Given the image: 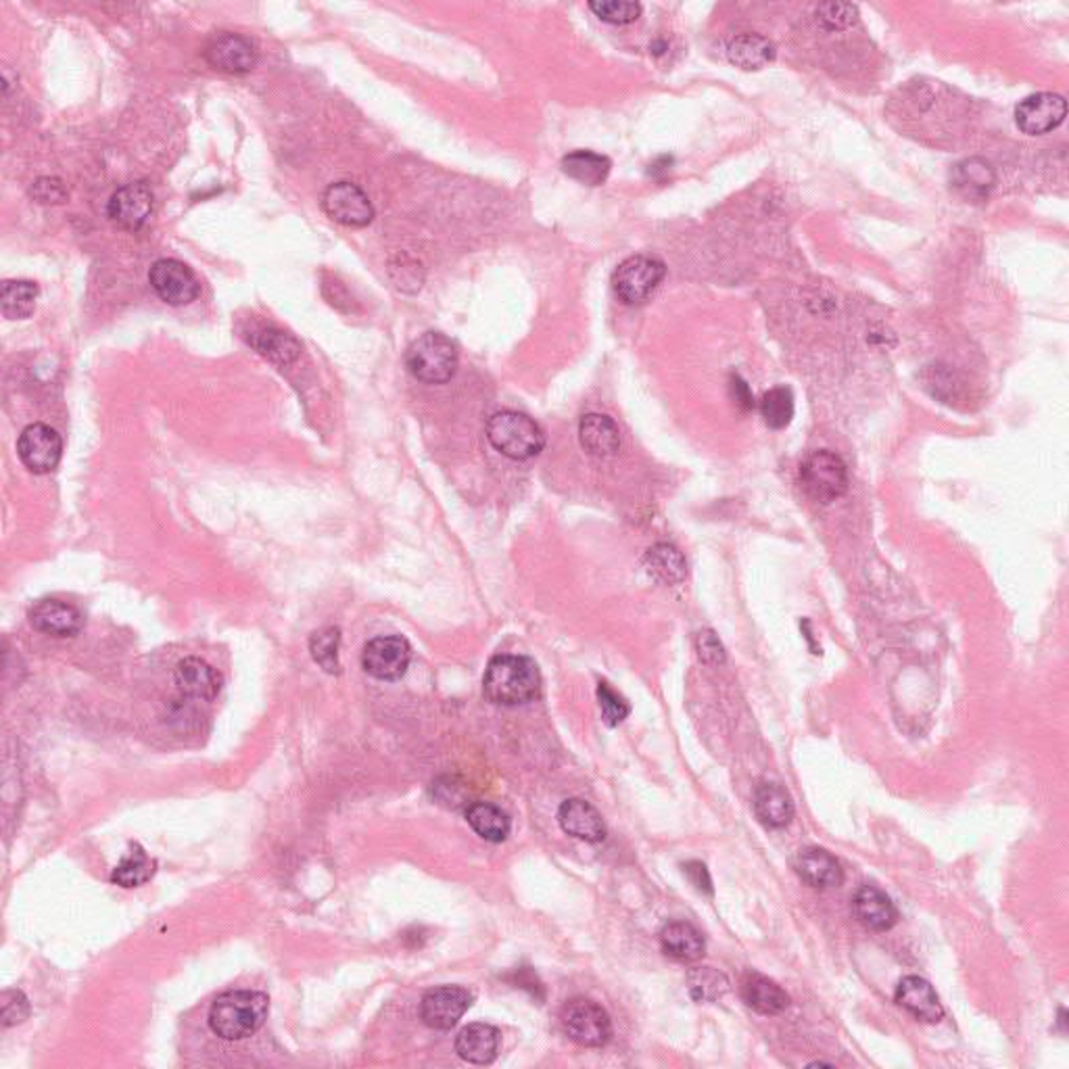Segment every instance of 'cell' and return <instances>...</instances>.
I'll return each instance as SVG.
<instances>
[{"instance_id": "cell-28", "label": "cell", "mask_w": 1069, "mask_h": 1069, "mask_svg": "<svg viewBox=\"0 0 1069 1069\" xmlns=\"http://www.w3.org/2000/svg\"><path fill=\"white\" fill-rule=\"evenodd\" d=\"M727 57L739 70H760L775 59V47L765 36L739 34L729 42Z\"/></svg>"}, {"instance_id": "cell-31", "label": "cell", "mask_w": 1069, "mask_h": 1069, "mask_svg": "<svg viewBox=\"0 0 1069 1069\" xmlns=\"http://www.w3.org/2000/svg\"><path fill=\"white\" fill-rule=\"evenodd\" d=\"M466 819L483 840L504 841L508 838L510 817L492 803H474L466 810Z\"/></svg>"}, {"instance_id": "cell-42", "label": "cell", "mask_w": 1069, "mask_h": 1069, "mask_svg": "<svg viewBox=\"0 0 1069 1069\" xmlns=\"http://www.w3.org/2000/svg\"><path fill=\"white\" fill-rule=\"evenodd\" d=\"M30 1013V1007H28V999L18 992V990H11V992H4L2 995V1019H4V1026H13V1023H19L23 1021L26 1017Z\"/></svg>"}, {"instance_id": "cell-17", "label": "cell", "mask_w": 1069, "mask_h": 1069, "mask_svg": "<svg viewBox=\"0 0 1069 1069\" xmlns=\"http://www.w3.org/2000/svg\"><path fill=\"white\" fill-rule=\"evenodd\" d=\"M794 869L798 877L817 890H829L838 888L844 881V869L840 860L836 859L831 853L819 846H808L803 848L796 857Z\"/></svg>"}, {"instance_id": "cell-1", "label": "cell", "mask_w": 1069, "mask_h": 1069, "mask_svg": "<svg viewBox=\"0 0 1069 1069\" xmlns=\"http://www.w3.org/2000/svg\"><path fill=\"white\" fill-rule=\"evenodd\" d=\"M270 1011V999L258 990H232L213 1000L210 1028L224 1040H243L255 1035Z\"/></svg>"}, {"instance_id": "cell-20", "label": "cell", "mask_w": 1069, "mask_h": 1069, "mask_svg": "<svg viewBox=\"0 0 1069 1069\" xmlns=\"http://www.w3.org/2000/svg\"><path fill=\"white\" fill-rule=\"evenodd\" d=\"M853 911L863 928L888 931L898 924V911L890 896L876 886H863L853 900Z\"/></svg>"}, {"instance_id": "cell-11", "label": "cell", "mask_w": 1069, "mask_h": 1069, "mask_svg": "<svg viewBox=\"0 0 1069 1069\" xmlns=\"http://www.w3.org/2000/svg\"><path fill=\"white\" fill-rule=\"evenodd\" d=\"M153 205H155V199L151 186L139 180V182L125 184L111 194L107 215L113 226L128 232H139L151 220Z\"/></svg>"}, {"instance_id": "cell-27", "label": "cell", "mask_w": 1069, "mask_h": 1069, "mask_svg": "<svg viewBox=\"0 0 1069 1069\" xmlns=\"http://www.w3.org/2000/svg\"><path fill=\"white\" fill-rule=\"evenodd\" d=\"M660 947L668 957H673L677 961L694 964V961L704 957L706 942H704V936L700 931L694 928L692 924L673 921V924H666L660 931Z\"/></svg>"}, {"instance_id": "cell-36", "label": "cell", "mask_w": 1069, "mask_h": 1069, "mask_svg": "<svg viewBox=\"0 0 1069 1069\" xmlns=\"http://www.w3.org/2000/svg\"><path fill=\"white\" fill-rule=\"evenodd\" d=\"M689 997L698 1002L717 1000L729 990V980L713 967H696L687 976Z\"/></svg>"}, {"instance_id": "cell-30", "label": "cell", "mask_w": 1069, "mask_h": 1069, "mask_svg": "<svg viewBox=\"0 0 1069 1069\" xmlns=\"http://www.w3.org/2000/svg\"><path fill=\"white\" fill-rule=\"evenodd\" d=\"M562 170L564 174L571 175L581 184L587 186H599L606 182V178L613 170V161L594 151H573L562 159Z\"/></svg>"}, {"instance_id": "cell-19", "label": "cell", "mask_w": 1069, "mask_h": 1069, "mask_svg": "<svg viewBox=\"0 0 1069 1069\" xmlns=\"http://www.w3.org/2000/svg\"><path fill=\"white\" fill-rule=\"evenodd\" d=\"M175 687L194 700H213L222 689L220 673L201 658H184L174 670Z\"/></svg>"}, {"instance_id": "cell-5", "label": "cell", "mask_w": 1069, "mask_h": 1069, "mask_svg": "<svg viewBox=\"0 0 1069 1069\" xmlns=\"http://www.w3.org/2000/svg\"><path fill=\"white\" fill-rule=\"evenodd\" d=\"M800 485L817 504H831L848 492V468L840 456L819 450L800 464Z\"/></svg>"}, {"instance_id": "cell-2", "label": "cell", "mask_w": 1069, "mask_h": 1069, "mask_svg": "<svg viewBox=\"0 0 1069 1069\" xmlns=\"http://www.w3.org/2000/svg\"><path fill=\"white\" fill-rule=\"evenodd\" d=\"M539 687V668L525 656H495L483 679L485 696L500 706L526 704L537 698Z\"/></svg>"}, {"instance_id": "cell-37", "label": "cell", "mask_w": 1069, "mask_h": 1069, "mask_svg": "<svg viewBox=\"0 0 1069 1069\" xmlns=\"http://www.w3.org/2000/svg\"><path fill=\"white\" fill-rule=\"evenodd\" d=\"M339 644H341V635H339V629L336 627H326V629H320V632L312 635L310 639V652L314 656L317 665L322 666L326 673H341V665H339Z\"/></svg>"}, {"instance_id": "cell-24", "label": "cell", "mask_w": 1069, "mask_h": 1069, "mask_svg": "<svg viewBox=\"0 0 1069 1069\" xmlns=\"http://www.w3.org/2000/svg\"><path fill=\"white\" fill-rule=\"evenodd\" d=\"M561 827L573 838L585 841H602L606 838V824L596 807L589 803L573 798L566 800L558 810Z\"/></svg>"}, {"instance_id": "cell-10", "label": "cell", "mask_w": 1069, "mask_h": 1069, "mask_svg": "<svg viewBox=\"0 0 1069 1069\" xmlns=\"http://www.w3.org/2000/svg\"><path fill=\"white\" fill-rule=\"evenodd\" d=\"M149 282L161 301L182 307L191 305L201 295V284L193 270L178 260H158L149 270Z\"/></svg>"}, {"instance_id": "cell-8", "label": "cell", "mask_w": 1069, "mask_h": 1069, "mask_svg": "<svg viewBox=\"0 0 1069 1069\" xmlns=\"http://www.w3.org/2000/svg\"><path fill=\"white\" fill-rule=\"evenodd\" d=\"M322 210L343 226L364 229L374 220V208L369 194L353 182H334L322 194Z\"/></svg>"}, {"instance_id": "cell-39", "label": "cell", "mask_w": 1069, "mask_h": 1069, "mask_svg": "<svg viewBox=\"0 0 1069 1069\" xmlns=\"http://www.w3.org/2000/svg\"><path fill=\"white\" fill-rule=\"evenodd\" d=\"M597 700H599V708H602V719L608 727L621 725L632 713L629 702L625 700L621 694H616L606 682L597 684Z\"/></svg>"}, {"instance_id": "cell-14", "label": "cell", "mask_w": 1069, "mask_h": 1069, "mask_svg": "<svg viewBox=\"0 0 1069 1069\" xmlns=\"http://www.w3.org/2000/svg\"><path fill=\"white\" fill-rule=\"evenodd\" d=\"M473 995L462 986H438L428 990L421 1002L422 1021L433 1030H452L471 1009Z\"/></svg>"}, {"instance_id": "cell-3", "label": "cell", "mask_w": 1069, "mask_h": 1069, "mask_svg": "<svg viewBox=\"0 0 1069 1069\" xmlns=\"http://www.w3.org/2000/svg\"><path fill=\"white\" fill-rule=\"evenodd\" d=\"M487 438L502 456L510 460H531L539 456L545 447L542 426L514 410L493 414L487 422Z\"/></svg>"}, {"instance_id": "cell-45", "label": "cell", "mask_w": 1069, "mask_h": 1069, "mask_svg": "<svg viewBox=\"0 0 1069 1069\" xmlns=\"http://www.w3.org/2000/svg\"><path fill=\"white\" fill-rule=\"evenodd\" d=\"M729 389H732V395H734L736 404L739 405L742 410H753V393H750V389H748V385H746V383H744L739 376H732Z\"/></svg>"}, {"instance_id": "cell-43", "label": "cell", "mask_w": 1069, "mask_h": 1069, "mask_svg": "<svg viewBox=\"0 0 1069 1069\" xmlns=\"http://www.w3.org/2000/svg\"><path fill=\"white\" fill-rule=\"evenodd\" d=\"M698 656L706 665H720L725 660V649L720 646L719 637L713 632L698 633L696 639Z\"/></svg>"}, {"instance_id": "cell-38", "label": "cell", "mask_w": 1069, "mask_h": 1069, "mask_svg": "<svg viewBox=\"0 0 1069 1069\" xmlns=\"http://www.w3.org/2000/svg\"><path fill=\"white\" fill-rule=\"evenodd\" d=\"M589 9L596 18L613 23V26H629L637 21L642 16V4L639 2H616V0H602V2H589Z\"/></svg>"}, {"instance_id": "cell-26", "label": "cell", "mask_w": 1069, "mask_h": 1069, "mask_svg": "<svg viewBox=\"0 0 1069 1069\" xmlns=\"http://www.w3.org/2000/svg\"><path fill=\"white\" fill-rule=\"evenodd\" d=\"M251 347L276 366H291L301 355V345L293 334L284 333L274 326H263L249 336Z\"/></svg>"}, {"instance_id": "cell-29", "label": "cell", "mask_w": 1069, "mask_h": 1069, "mask_svg": "<svg viewBox=\"0 0 1069 1069\" xmlns=\"http://www.w3.org/2000/svg\"><path fill=\"white\" fill-rule=\"evenodd\" d=\"M644 566L648 571L649 577L665 583V585H679L687 575V562L684 554L670 544H658L649 547Z\"/></svg>"}, {"instance_id": "cell-40", "label": "cell", "mask_w": 1069, "mask_h": 1069, "mask_svg": "<svg viewBox=\"0 0 1069 1069\" xmlns=\"http://www.w3.org/2000/svg\"><path fill=\"white\" fill-rule=\"evenodd\" d=\"M859 19V9L850 2H824L817 9V21L825 30H846Z\"/></svg>"}, {"instance_id": "cell-41", "label": "cell", "mask_w": 1069, "mask_h": 1069, "mask_svg": "<svg viewBox=\"0 0 1069 1069\" xmlns=\"http://www.w3.org/2000/svg\"><path fill=\"white\" fill-rule=\"evenodd\" d=\"M30 194L40 205H61L70 196L68 189L63 186V182L59 178H53V175L38 178L30 189Z\"/></svg>"}, {"instance_id": "cell-25", "label": "cell", "mask_w": 1069, "mask_h": 1069, "mask_svg": "<svg viewBox=\"0 0 1069 1069\" xmlns=\"http://www.w3.org/2000/svg\"><path fill=\"white\" fill-rule=\"evenodd\" d=\"M742 999L760 1016H779L789 1007L786 990L760 974H748L742 980Z\"/></svg>"}, {"instance_id": "cell-21", "label": "cell", "mask_w": 1069, "mask_h": 1069, "mask_svg": "<svg viewBox=\"0 0 1069 1069\" xmlns=\"http://www.w3.org/2000/svg\"><path fill=\"white\" fill-rule=\"evenodd\" d=\"M578 441L589 456L606 460L621 450V431L616 422L604 414H587L578 422Z\"/></svg>"}, {"instance_id": "cell-18", "label": "cell", "mask_w": 1069, "mask_h": 1069, "mask_svg": "<svg viewBox=\"0 0 1069 1069\" xmlns=\"http://www.w3.org/2000/svg\"><path fill=\"white\" fill-rule=\"evenodd\" d=\"M896 1002L915 1019L926 1023H938L945 1017V1007L938 999L931 984L919 976H907L896 986Z\"/></svg>"}, {"instance_id": "cell-32", "label": "cell", "mask_w": 1069, "mask_h": 1069, "mask_svg": "<svg viewBox=\"0 0 1069 1069\" xmlns=\"http://www.w3.org/2000/svg\"><path fill=\"white\" fill-rule=\"evenodd\" d=\"M38 299V286L32 281H7L0 291L2 316L7 320H26L32 316Z\"/></svg>"}, {"instance_id": "cell-23", "label": "cell", "mask_w": 1069, "mask_h": 1069, "mask_svg": "<svg viewBox=\"0 0 1069 1069\" xmlns=\"http://www.w3.org/2000/svg\"><path fill=\"white\" fill-rule=\"evenodd\" d=\"M502 1036L490 1023H471L460 1030L456 1038V1052L474 1066H490L500 1052Z\"/></svg>"}, {"instance_id": "cell-9", "label": "cell", "mask_w": 1069, "mask_h": 1069, "mask_svg": "<svg viewBox=\"0 0 1069 1069\" xmlns=\"http://www.w3.org/2000/svg\"><path fill=\"white\" fill-rule=\"evenodd\" d=\"M18 454L30 473H53L63 456V441L49 424L34 422L21 431Z\"/></svg>"}, {"instance_id": "cell-22", "label": "cell", "mask_w": 1069, "mask_h": 1069, "mask_svg": "<svg viewBox=\"0 0 1069 1069\" xmlns=\"http://www.w3.org/2000/svg\"><path fill=\"white\" fill-rule=\"evenodd\" d=\"M754 813L758 821L772 829H781L794 819V800L788 789L773 781H763L754 789Z\"/></svg>"}, {"instance_id": "cell-6", "label": "cell", "mask_w": 1069, "mask_h": 1069, "mask_svg": "<svg viewBox=\"0 0 1069 1069\" xmlns=\"http://www.w3.org/2000/svg\"><path fill=\"white\" fill-rule=\"evenodd\" d=\"M562 1028L581 1047L599 1049L613 1038V1021L604 1007L589 999L568 1000L562 1007Z\"/></svg>"}, {"instance_id": "cell-15", "label": "cell", "mask_w": 1069, "mask_h": 1069, "mask_svg": "<svg viewBox=\"0 0 1069 1069\" xmlns=\"http://www.w3.org/2000/svg\"><path fill=\"white\" fill-rule=\"evenodd\" d=\"M1068 115V103L1061 94L1038 92L1026 97L1016 109V122L1023 134L1038 137L1059 128Z\"/></svg>"}, {"instance_id": "cell-44", "label": "cell", "mask_w": 1069, "mask_h": 1069, "mask_svg": "<svg viewBox=\"0 0 1069 1069\" xmlns=\"http://www.w3.org/2000/svg\"><path fill=\"white\" fill-rule=\"evenodd\" d=\"M685 874L689 877L692 886H696L698 892H704V895H713V879H710V874L706 869V865L700 863V860H692L687 863L684 867Z\"/></svg>"}, {"instance_id": "cell-4", "label": "cell", "mask_w": 1069, "mask_h": 1069, "mask_svg": "<svg viewBox=\"0 0 1069 1069\" xmlns=\"http://www.w3.org/2000/svg\"><path fill=\"white\" fill-rule=\"evenodd\" d=\"M405 366L426 385H443L457 370L456 345L441 333H424L405 353Z\"/></svg>"}, {"instance_id": "cell-7", "label": "cell", "mask_w": 1069, "mask_h": 1069, "mask_svg": "<svg viewBox=\"0 0 1069 1069\" xmlns=\"http://www.w3.org/2000/svg\"><path fill=\"white\" fill-rule=\"evenodd\" d=\"M665 272V263L660 260L649 255H633L614 270V293L627 305H639L658 289Z\"/></svg>"}, {"instance_id": "cell-33", "label": "cell", "mask_w": 1069, "mask_h": 1069, "mask_svg": "<svg viewBox=\"0 0 1069 1069\" xmlns=\"http://www.w3.org/2000/svg\"><path fill=\"white\" fill-rule=\"evenodd\" d=\"M952 184L965 196H984L995 184V172L984 159H965L955 168Z\"/></svg>"}, {"instance_id": "cell-35", "label": "cell", "mask_w": 1069, "mask_h": 1069, "mask_svg": "<svg viewBox=\"0 0 1069 1069\" xmlns=\"http://www.w3.org/2000/svg\"><path fill=\"white\" fill-rule=\"evenodd\" d=\"M155 874V860L151 859L141 846H134L132 853L113 869L111 881L122 888H139L147 884Z\"/></svg>"}, {"instance_id": "cell-13", "label": "cell", "mask_w": 1069, "mask_h": 1069, "mask_svg": "<svg viewBox=\"0 0 1069 1069\" xmlns=\"http://www.w3.org/2000/svg\"><path fill=\"white\" fill-rule=\"evenodd\" d=\"M412 660V648L400 635L376 637L369 642L362 654V666L374 679L397 682L402 679Z\"/></svg>"}, {"instance_id": "cell-12", "label": "cell", "mask_w": 1069, "mask_h": 1069, "mask_svg": "<svg viewBox=\"0 0 1069 1069\" xmlns=\"http://www.w3.org/2000/svg\"><path fill=\"white\" fill-rule=\"evenodd\" d=\"M203 57L213 70L232 73V75L255 70L260 61L258 47L245 36L234 34V32H218L211 36L205 44Z\"/></svg>"}, {"instance_id": "cell-16", "label": "cell", "mask_w": 1069, "mask_h": 1069, "mask_svg": "<svg viewBox=\"0 0 1069 1069\" xmlns=\"http://www.w3.org/2000/svg\"><path fill=\"white\" fill-rule=\"evenodd\" d=\"M30 623L36 632L44 635L73 637L84 627V616L70 602L47 597L36 602L30 611Z\"/></svg>"}, {"instance_id": "cell-34", "label": "cell", "mask_w": 1069, "mask_h": 1069, "mask_svg": "<svg viewBox=\"0 0 1069 1069\" xmlns=\"http://www.w3.org/2000/svg\"><path fill=\"white\" fill-rule=\"evenodd\" d=\"M794 393L788 386H775L760 400V416L773 431H784L794 421Z\"/></svg>"}]
</instances>
